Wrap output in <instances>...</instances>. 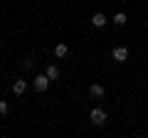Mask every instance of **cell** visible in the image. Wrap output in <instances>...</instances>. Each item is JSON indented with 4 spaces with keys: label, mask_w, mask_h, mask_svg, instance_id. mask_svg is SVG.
<instances>
[{
    "label": "cell",
    "mask_w": 148,
    "mask_h": 138,
    "mask_svg": "<svg viewBox=\"0 0 148 138\" xmlns=\"http://www.w3.org/2000/svg\"><path fill=\"white\" fill-rule=\"evenodd\" d=\"M89 121L94 123V126H104V123H106V111H104L101 106L91 109V113H89Z\"/></svg>",
    "instance_id": "cell-1"
},
{
    "label": "cell",
    "mask_w": 148,
    "mask_h": 138,
    "mask_svg": "<svg viewBox=\"0 0 148 138\" xmlns=\"http://www.w3.org/2000/svg\"><path fill=\"white\" fill-rule=\"evenodd\" d=\"M49 84H52V79H49L47 74H37L35 79H32V86H35L37 91H47V89H49Z\"/></svg>",
    "instance_id": "cell-2"
},
{
    "label": "cell",
    "mask_w": 148,
    "mask_h": 138,
    "mask_svg": "<svg viewBox=\"0 0 148 138\" xmlns=\"http://www.w3.org/2000/svg\"><path fill=\"white\" fill-rule=\"evenodd\" d=\"M91 25H94L96 30H101V27H106V25H109V20H106V15H104V12H94V15H91Z\"/></svg>",
    "instance_id": "cell-3"
},
{
    "label": "cell",
    "mask_w": 148,
    "mask_h": 138,
    "mask_svg": "<svg viewBox=\"0 0 148 138\" xmlns=\"http://www.w3.org/2000/svg\"><path fill=\"white\" fill-rule=\"evenodd\" d=\"M111 57H114V62H126V59H128V49L126 47H114Z\"/></svg>",
    "instance_id": "cell-4"
},
{
    "label": "cell",
    "mask_w": 148,
    "mask_h": 138,
    "mask_svg": "<svg viewBox=\"0 0 148 138\" xmlns=\"http://www.w3.org/2000/svg\"><path fill=\"white\" fill-rule=\"evenodd\" d=\"M27 91V81L25 79H15V84H12V94L15 96H22Z\"/></svg>",
    "instance_id": "cell-5"
},
{
    "label": "cell",
    "mask_w": 148,
    "mask_h": 138,
    "mask_svg": "<svg viewBox=\"0 0 148 138\" xmlns=\"http://www.w3.org/2000/svg\"><path fill=\"white\" fill-rule=\"evenodd\" d=\"M104 94H106V89H104L101 84H91V86H89V96H91V99H101Z\"/></svg>",
    "instance_id": "cell-6"
},
{
    "label": "cell",
    "mask_w": 148,
    "mask_h": 138,
    "mask_svg": "<svg viewBox=\"0 0 148 138\" xmlns=\"http://www.w3.org/2000/svg\"><path fill=\"white\" fill-rule=\"evenodd\" d=\"M45 74H47L49 77V79H59V67H57V64H47V69H45Z\"/></svg>",
    "instance_id": "cell-7"
},
{
    "label": "cell",
    "mask_w": 148,
    "mask_h": 138,
    "mask_svg": "<svg viewBox=\"0 0 148 138\" xmlns=\"http://www.w3.org/2000/svg\"><path fill=\"white\" fill-rule=\"evenodd\" d=\"M54 54H57L59 59H62V57H67V54H69V47H67V44H64V42H59L57 47H54Z\"/></svg>",
    "instance_id": "cell-8"
},
{
    "label": "cell",
    "mask_w": 148,
    "mask_h": 138,
    "mask_svg": "<svg viewBox=\"0 0 148 138\" xmlns=\"http://www.w3.org/2000/svg\"><path fill=\"white\" fill-rule=\"evenodd\" d=\"M128 22V17H126V12H116L114 15V25H119V27H123Z\"/></svg>",
    "instance_id": "cell-9"
},
{
    "label": "cell",
    "mask_w": 148,
    "mask_h": 138,
    "mask_svg": "<svg viewBox=\"0 0 148 138\" xmlns=\"http://www.w3.org/2000/svg\"><path fill=\"white\" fill-rule=\"evenodd\" d=\"M8 111H10V104L8 101H0V116H5Z\"/></svg>",
    "instance_id": "cell-10"
},
{
    "label": "cell",
    "mask_w": 148,
    "mask_h": 138,
    "mask_svg": "<svg viewBox=\"0 0 148 138\" xmlns=\"http://www.w3.org/2000/svg\"><path fill=\"white\" fill-rule=\"evenodd\" d=\"M20 64H22V69H30V67H32V59H30V57H27V59H22V62H20Z\"/></svg>",
    "instance_id": "cell-11"
}]
</instances>
